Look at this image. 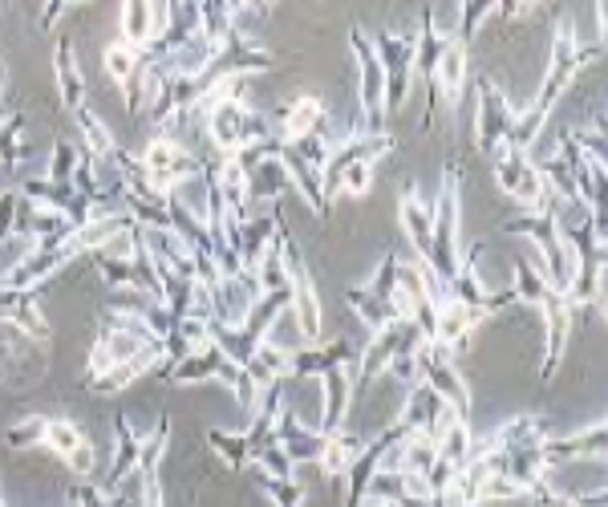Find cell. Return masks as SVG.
<instances>
[{
  "mask_svg": "<svg viewBox=\"0 0 608 507\" xmlns=\"http://www.w3.org/2000/svg\"><path fill=\"white\" fill-rule=\"evenodd\" d=\"M159 25H167V5H142V0H130V5L122 9L126 45H138V41L159 37Z\"/></svg>",
  "mask_w": 608,
  "mask_h": 507,
  "instance_id": "cell-1",
  "label": "cell"
},
{
  "mask_svg": "<svg viewBox=\"0 0 608 507\" xmlns=\"http://www.w3.org/2000/svg\"><path fill=\"white\" fill-rule=\"evenodd\" d=\"M106 69L110 74L130 90V78L138 74V57H134V45H126V41H118V45H110L106 49Z\"/></svg>",
  "mask_w": 608,
  "mask_h": 507,
  "instance_id": "cell-2",
  "label": "cell"
},
{
  "mask_svg": "<svg viewBox=\"0 0 608 507\" xmlns=\"http://www.w3.org/2000/svg\"><path fill=\"white\" fill-rule=\"evenodd\" d=\"M317 118H321V106H317L313 98H300V102L288 110V134H296V138H300V134H309Z\"/></svg>",
  "mask_w": 608,
  "mask_h": 507,
  "instance_id": "cell-4",
  "label": "cell"
},
{
  "mask_svg": "<svg viewBox=\"0 0 608 507\" xmlns=\"http://www.w3.org/2000/svg\"><path fill=\"white\" fill-rule=\"evenodd\" d=\"M41 439H45V443H49L57 455H65V459L82 447V434L73 430L69 422H45V434H41Z\"/></svg>",
  "mask_w": 608,
  "mask_h": 507,
  "instance_id": "cell-3",
  "label": "cell"
}]
</instances>
